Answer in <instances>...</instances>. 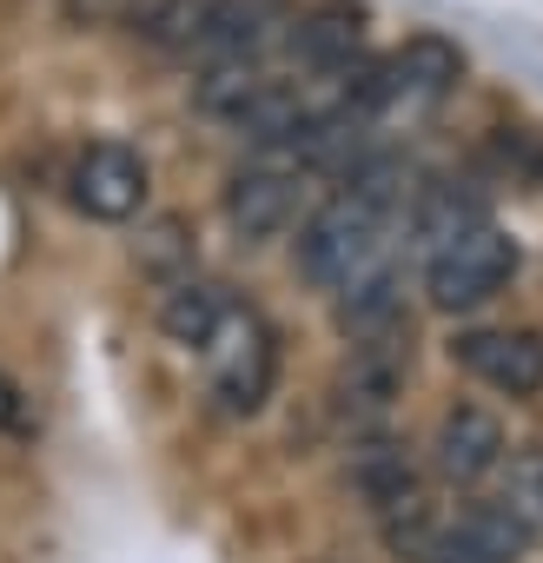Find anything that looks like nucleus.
<instances>
[{
    "instance_id": "nucleus-13",
    "label": "nucleus",
    "mask_w": 543,
    "mask_h": 563,
    "mask_svg": "<svg viewBox=\"0 0 543 563\" xmlns=\"http://www.w3.org/2000/svg\"><path fill=\"white\" fill-rule=\"evenodd\" d=\"M523 550H530L523 523H517L497 497H484V504H464V510L444 523V543H437L431 563H517Z\"/></svg>"
},
{
    "instance_id": "nucleus-9",
    "label": "nucleus",
    "mask_w": 543,
    "mask_h": 563,
    "mask_svg": "<svg viewBox=\"0 0 543 563\" xmlns=\"http://www.w3.org/2000/svg\"><path fill=\"white\" fill-rule=\"evenodd\" d=\"M451 365H464L470 378H484L503 398H536L543 391V339L536 332H510V325L464 332V339H451Z\"/></svg>"
},
{
    "instance_id": "nucleus-1",
    "label": "nucleus",
    "mask_w": 543,
    "mask_h": 563,
    "mask_svg": "<svg viewBox=\"0 0 543 563\" xmlns=\"http://www.w3.org/2000/svg\"><path fill=\"white\" fill-rule=\"evenodd\" d=\"M385 239H391V219H385L378 206H365V199H352V192H332L319 212H306V225H299V239H292V258H299V272H306V286H319V292L339 299L345 286H358L372 265L391 258Z\"/></svg>"
},
{
    "instance_id": "nucleus-12",
    "label": "nucleus",
    "mask_w": 543,
    "mask_h": 563,
    "mask_svg": "<svg viewBox=\"0 0 543 563\" xmlns=\"http://www.w3.org/2000/svg\"><path fill=\"white\" fill-rule=\"evenodd\" d=\"M286 54L306 67V74H319V80H345L352 67H365V27H358V14H345V8H312V14H299L292 27H286Z\"/></svg>"
},
{
    "instance_id": "nucleus-18",
    "label": "nucleus",
    "mask_w": 543,
    "mask_h": 563,
    "mask_svg": "<svg viewBox=\"0 0 543 563\" xmlns=\"http://www.w3.org/2000/svg\"><path fill=\"white\" fill-rule=\"evenodd\" d=\"M444 523H451V517H437V504L418 490V497H405V504H391V510L378 517V537H385V550H391L398 563H431L437 543H444Z\"/></svg>"
},
{
    "instance_id": "nucleus-16",
    "label": "nucleus",
    "mask_w": 543,
    "mask_h": 563,
    "mask_svg": "<svg viewBox=\"0 0 543 563\" xmlns=\"http://www.w3.org/2000/svg\"><path fill=\"white\" fill-rule=\"evenodd\" d=\"M490 212H484V199L470 192V186H457V179H437V186H424L418 199H411V245L431 258V252H444L451 239H464V232H477Z\"/></svg>"
},
{
    "instance_id": "nucleus-8",
    "label": "nucleus",
    "mask_w": 543,
    "mask_h": 563,
    "mask_svg": "<svg viewBox=\"0 0 543 563\" xmlns=\"http://www.w3.org/2000/svg\"><path fill=\"white\" fill-rule=\"evenodd\" d=\"M464 80V54L444 41V34H411L398 54L378 60V93H385V113H418V107H437L451 87Z\"/></svg>"
},
{
    "instance_id": "nucleus-7",
    "label": "nucleus",
    "mask_w": 543,
    "mask_h": 563,
    "mask_svg": "<svg viewBox=\"0 0 543 563\" xmlns=\"http://www.w3.org/2000/svg\"><path fill=\"white\" fill-rule=\"evenodd\" d=\"M503 457H510V438H503L497 411H484L470 398H457V405L437 411L431 444H424V464L444 484H484L490 471H503Z\"/></svg>"
},
{
    "instance_id": "nucleus-20",
    "label": "nucleus",
    "mask_w": 543,
    "mask_h": 563,
    "mask_svg": "<svg viewBox=\"0 0 543 563\" xmlns=\"http://www.w3.org/2000/svg\"><path fill=\"white\" fill-rule=\"evenodd\" d=\"M206 14H212V0H140V8H133V34H140L146 47L192 54Z\"/></svg>"
},
{
    "instance_id": "nucleus-10",
    "label": "nucleus",
    "mask_w": 543,
    "mask_h": 563,
    "mask_svg": "<svg viewBox=\"0 0 543 563\" xmlns=\"http://www.w3.org/2000/svg\"><path fill=\"white\" fill-rule=\"evenodd\" d=\"M292 14L286 0H212V14L192 41V60L199 67H219V60H258L272 41H286Z\"/></svg>"
},
{
    "instance_id": "nucleus-4",
    "label": "nucleus",
    "mask_w": 543,
    "mask_h": 563,
    "mask_svg": "<svg viewBox=\"0 0 543 563\" xmlns=\"http://www.w3.org/2000/svg\"><path fill=\"white\" fill-rule=\"evenodd\" d=\"M510 272H517V245H510L503 225L484 219L477 232H464V239H451L444 252L424 258V292H431L437 312H477L503 292Z\"/></svg>"
},
{
    "instance_id": "nucleus-14",
    "label": "nucleus",
    "mask_w": 543,
    "mask_h": 563,
    "mask_svg": "<svg viewBox=\"0 0 543 563\" xmlns=\"http://www.w3.org/2000/svg\"><path fill=\"white\" fill-rule=\"evenodd\" d=\"M225 312H232V292L219 286V278H199V272L173 278V286L159 292V332L173 345H186V352H206L212 332L225 325Z\"/></svg>"
},
{
    "instance_id": "nucleus-3",
    "label": "nucleus",
    "mask_w": 543,
    "mask_h": 563,
    "mask_svg": "<svg viewBox=\"0 0 543 563\" xmlns=\"http://www.w3.org/2000/svg\"><path fill=\"white\" fill-rule=\"evenodd\" d=\"M405 378H411V325L398 332H378V339H358L332 378V411L339 424H352V438L365 431H385V411L405 398Z\"/></svg>"
},
{
    "instance_id": "nucleus-21",
    "label": "nucleus",
    "mask_w": 543,
    "mask_h": 563,
    "mask_svg": "<svg viewBox=\"0 0 543 563\" xmlns=\"http://www.w3.org/2000/svg\"><path fill=\"white\" fill-rule=\"evenodd\" d=\"M140 265L153 272V278H186L192 272V225L186 219H153L146 232H140Z\"/></svg>"
},
{
    "instance_id": "nucleus-11",
    "label": "nucleus",
    "mask_w": 543,
    "mask_h": 563,
    "mask_svg": "<svg viewBox=\"0 0 543 563\" xmlns=\"http://www.w3.org/2000/svg\"><path fill=\"white\" fill-rule=\"evenodd\" d=\"M345 477H352V490H358L378 517H385L391 504H405V497L424 490V477H418V451H411L398 431H365V438H352Z\"/></svg>"
},
{
    "instance_id": "nucleus-5",
    "label": "nucleus",
    "mask_w": 543,
    "mask_h": 563,
    "mask_svg": "<svg viewBox=\"0 0 543 563\" xmlns=\"http://www.w3.org/2000/svg\"><path fill=\"white\" fill-rule=\"evenodd\" d=\"M299 192H306V173H299V166L252 153L239 173H225L219 212H225V225H232L245 245H265V239H279V232L299 219Z\"/></svg>"
},
{
    "instance_id": "nucleus-15",
    "label": "nucleus",
    "mask_w": 543,
    "mask_h": 563,
    "mask_svg": "<svg viewBox=\"0 0 543 563\" xmlns=\"http://www.w3.org/2000/svg\"><path fill=\"white\" fill-rule=\"evenodd\" d=\"M332 319H339V332L358 345V339H378V332H398L405 325V272L385 258V265H372L358 286H345L339 299H332Z\"/></svg>"
},
{
    "instance_id": "nucleus-2",
    "label": "nucleus",
    "mask_w": 543,
    "mask_h": 563,
    "mask_svg": "<svg viewBox=\"0 0 543 563\" xmlns=\"http://www.w3.org/2000/svg\"><path fill=\"white\" fill-rule=\"evenodd\" d=\"M279 385V339L252 306H232L206 345V405L212 418H258Z\"/></svg>"
},
{
    "instance_id": "nucleus-6",
    "label": "nucleus",
    "mask_w": 543,
    "mask_h": 563,
    "mask_svg": "<svg viewBox=\"0 0 543 563\" xmlns=\"http://www.w3.org/2000/svg\"><path fill=\"white\" fill-rule=\"evenodd\" d=\"M67 192H74V206H80L87 219L126 225V219L146 206L153 173H146V159H140L126 140H93V146H80V159H74V173H67Z\"/></svg>"
},
{
    "instance_id": "nucleus-22",
    "label": "nucleus",
    "mask_w": 543,
    "mask_h": 563,
    "mask_svg": "<svg viewBox=\"0 0 543 563\" xmlns=\"http://www.w3.org/2000/svg\"><path fill=\"white\" fill-rule=\"evenodd\" d=\"M0 431H8V438H27V431H34V398H27L8 372H0Z\"/></svg>"
},
{
    "instance_id": "nucleus-17",
    "label": "nucleus",
    "mask_w": 543,
    "mask_h": 563,
    "mask_svg": "<svg viewBox=\"0 0 543 563\" xmlns=\"http://www.w3.org/2000/svg\"><path fill=\"white\" fill-rule=\"evenodd\" d=\"M272 93V74L258 67V60H219V67H199V80H192V107L212 120V126H245V113L258 107Z\"/></svg>"
},
{
    "instance_id": "nucleus-19",
    "label": "nucleus",
    "mask_w": 543,
    "mask_h": 563,
    "mask_svg": "<svg viewBox=\"0 0 543 563\" xmlns=\"http://www.w3.org/2000/svg\"><path fill=\"white\" fill-rule=\"evenodd\" d=\"M497 504L523 523L530 543H543V444H517L497 471Z\"/></svg>"
}]
</instances>
